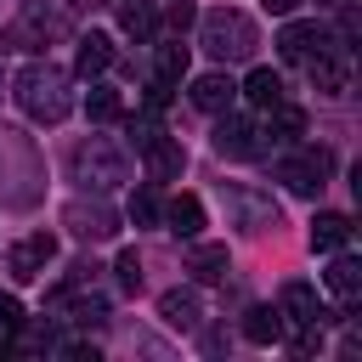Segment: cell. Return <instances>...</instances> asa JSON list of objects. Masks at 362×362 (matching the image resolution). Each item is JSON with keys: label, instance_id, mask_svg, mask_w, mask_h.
<instances>
[{"label": "cell", "instance_id": "cell-1", "mask_svg": "<svg viewBox=\"0 0 362 362\" xmlns=\"http://www.w3.org/2000/svg\"><path fill=\"white\" fill-rule=\"evenodd\" d=\"M11 96L17 107L34 119V124H62L74 113V79L57 68V62H28L17 79H11Z\"/></svg>", "mask_w": 362, "mask_h": 362}, {"label": "cell", "instance_id": "cell-2", "mask_svg": "<svg viewBox=\"0 0 362 362\" xmlns=\"http://www.w3.org/2000/svg\"><path fill=\"white\" fill-rule=\"evenodd\" d=\"M198 45L215 57V62H249L260 34H255V17L249 11H232V6H215L198 17Z\"/></svg>", "mask_w": 362, "mask_h": 362}, {"label": "cell", "instance_id": "cell-3", "mask_svg": "<svg viewBox=\"0 0 362 362\" xmlns=\"http://www.w3.org/2000/svg\"><path fill=\"white\" fill-rule=\"evenodd\" d=\"M74 181H85L96 192H113L119 181H130V153L113 136H85L74 147Z\"/></svg>", "mask_w": 362, "mask_h": 362}, {"label": "cell", "instance_id": "cell-4", "mask_svg": "<svg viewBox=\"0 0 362 362\" xmlns=\"http://www.w3.org/2000/svg\"><path fill=\"white\" fill-rule=\"evenodd\" d=\"M221 204H226V215H232V226L238 232H249V238H260V232H277V204L266 198V192H255V187H221Z\"/></svg>", "mask_w": 362, "mask_h": 362}, {"label": "cell", "instance_id": "cell-5", "mask_svg": "<svg viewBox=\"0 0 362 362\" xmlns=\"http://www.w3.org/2000/svg\"><path fill=\"white\" fill-rule=\"evenodd\" d=\"M328 164H334V158H328L322 147H300V153H283L272 175H277L288 192H300V198H317V192H322V181H328Z\"/></svg>", "mask_w": 362, "mask_h": 362}, {"label": "cell", "instance_id": "cell-6", "mask_svg": "<svg viewBox=\"0 0 362 362\" xmlns=\"http://www.w3.org/2000/svg\"><path fill=\"white\" fill-rule=\"evenodd\" d=\"M130 136H136V147H141V158H147V175L153 181H175L181 170H187V153H181V141L175 136H164V130H153V124H130Z\"/></svg>", "mask_w": 362, "mask_h": 362}, {"label": "cell", "instance_id": "cell-7", "mask_svg": "<svg viewBox=\"0 0 362 362\" xmlns=\"http://www.w3.org/2000/svg\"><path fill=\"white\" fill-rule=\"evenodd\" d=\"M209 141H215V153H221V158H260V153H266L260 124H255V119H243V113H232V107H226V113H215V136H209Z\"/></svg>", "mask_w": 362, "mask_h": 362}, {"label": "cell", "instance_id": "cell-8", "mask_svg": "<svg viewBox=\"0 0 362 362\" xmlns=\"http://www.w3.org/2000/svg\"><path fill=\"white\" fill-rule=\"evenodd\" d=\"M305 74H311V85H317L322 96H345V90H351V45H339V40L317 45V51L305 57Z\"/></svg>", "mask_w": 362, "mask_h": 362}, {"label": "cell", "instance_id": "cell-9", "mask_svg": "<svg viewBox=\"0 0 362 362\" xmlns=\"http://www.w3.org/2000/svg\"><path fill=\"white\" fill-rule=\"evenodd\" d=\"M62 226H68L74 238H85V243H107V238L119 232V215H113L102 198H74V204L62 209Z\"/></svg>", "mask_w": 362, "mask_h": 362}, {"label": "cell", "instance_id": "cell-10", "mask_svg": "<svg viewBox=\"0 0 362 362\" xmlns=\"http://www.w3.org/2000/svg\"><path fill=\"white\" fill-rule=\"evenodd\" d=\"M51 260H57V238H51V232H28V238H17V243L6 249V272H11L17 283H34Z\"/></svg>", "mask_w": 362, "mask_h": 362}, {"label": "cell", "instance_id": "cell-11", "mask_svg": "<svg viewBox=\"0 0 362 362\" xmlns=\"http://www.w3.org/2000/svg\"><path fill=\"white\" fill-rule=\"evenodd\" d=\"M277 317L294 322V328H322V322H334V311L317 300L311 283H283V294H277Z\"/></svg>", "mask_w": 362, "mask_h": 362}, {"label": "cell", "instance_id": "cell-12", "mask_svg": "<svg viewBox=\"0 0 362 362\" xmlns=\"http://www.w3.org/2000/svg\"><path fill=\"white\" fill-rule=\"evenodd\" d=\"M187 96H192V107H198V113H226V107L238 102V79L215 68V74H198Z\"/></svg>", "mask_w": 362, "mask_h": 362}, {"label": "cell", "instance_id": "cell-13", "mask_svg": "<svg viewBox=\"0 0 362 362\" xmlns=\"http://www.w3.org/2000/svg\"><path fill=\"white\" fill-rule=\"evenodd\" d=\"M317 45H328V28H322V23H288V28L277 34V57H283V62H300V68H305V57H311Z\"/></svg>", "mask_w": 362, "mask_h": 362}, {"label": "cell", "instance_id": "cell-14", "mask_svg": "<svg viewBox=\"0 0 362 362\" xmlns=\"http://www.w3.org/2000/svg\"><path fill=\"white\" fill-rule=\"evenodd\" d=\"M260 136H266V141L294 147V141L305 136V113H300L294 102H272V107H266V119H260Z\"/></svg>", "mask_w": 362, "mask_h": 362}, {"label": "cell", "instance_id": "cell-15", "mask_svg": "<svg viewBox=\"0 0 362 362\" xmlns=\"http://www.w3.org/2000/svg\"><path fill=\"white\" fill-rule=\"evenodd\" d=\"M158 317H164L170 328L192 334V328L204 322V305H198V294H192V288H164V294H158Z\"/></svg>", "mask_w": 362, "mask_h": 362}, {"label": "cell", "instance_id": "cell-16", "mask_svg": "<svg viewBox=\"0 0 362 362\" xmlns=\"http://www.w3.org/2000/svg\"><path fill=\"white\" fill-rule=\"evenodd\" d=\"M322 283H328V294H334V300L356 305V300H362V260H351V255H339V249H334V266L322 272Z\"/></svg>", "mask_w": 362, "mask_h": 362}, {"label": "cell", "instance_id": "cell-17", "mask_svg": "<svg viewBox=\"0 0 362 362\" xmlns=\"http://www.w3.org/2000/svg\"><path fill=\"white\" fill-rule=\"evenodd\" d=\"M74 68H79L85 79H96V74H107V68H113V40H107V34H96V28H90V34H79V51H74Z\"/></svg>", "mask_w": 362, "mask_h": 362}, {"label": "cell", "instance_id": "cell-18", "mask_svg": "<svg viewBox=\"0 0 362 362\" xmlns=\"http://www.w3.org/2000/svg\"><path fill=\"white\" fill-rule=\"evenodd\" d=\"M164 221H170L175 238H198V232H204V204H198L192 192H175V198L164 204Z\"/></svg>", "mask_w": 362, "mask_h": 362}, {"label": "cell", "instance_id": "cell-19", "mask_svg": "<svg viewBox=\"0 0 362 362\" xmlns=\"http://www.w3.org/2000/svg\"><path fill=\"white\" fill-rule=\"evenodd\" d=\"M187 272H192L198 283H221V277L232 272V260H226V243H192V255H187Z\"/></svg>", "mask_w": 362, "mask_h": 362}, {"label": "cell", "instance_id": "cell-20", "mask_svg": "<svg viewBox=\"0 0 362 362\" xmlns=\"http://www.w3.org/2000/svg\"><path fill=\"white\" fill-rule=\"evenodd\" d=\"M345 243H351V221L334 215V209H322V215L311 221V249H317V255H334V249H345Z\"/></svg>", "mask_w": 362, "mask_h": 362}, {"label": "cell", "instance_id": "cell-21", "mask_svg": "<svg viewBox=\"0 0 362 362\" xmlns=\"http://www.w3.org/2000/svg\"><path fill=\"white\" fill-rule=\"evenodd\" d=\"M238 96H249V102L266 113L272 102H283V74H272V68H255V74L238 85Z\"/></svg>", "mask_w": 362, "mask_h": 362}, {"label": "cell", "instance_id": "cell-22", "mask_svg": "<svg viewBox=\"0 0 362 362\" xmlns=\"http://www.w3.org/2000/svg\"><path fill=\"white\" fill-rule=\"evenodd\" d=\"M277 334H283V317L272 305H249L243 311V339L249 345H277Z\"/></svg>", "mask_w": 362, "mask_h": 362}, {"label": "cell", "instance_id": "cell-23", "mask_svg": "<svg viewBox=\"0 0 362 362\" xmlns=\"http://www.w3.org/2000/svg\"><path fill=\"white\" fill-rule=\"evenodd\" d=\"M119 28H124L130 40H153V34H158V11H153V0H124V6H119Z\"/></svg>", "mask_w": 362, "mask_h": 362}, {"label": "cell", "instance_id": "cell-24", "mask_svg": "<svg viewBox=\"0 0 362 362\" xmlns=\"http://www.w3.org/2000/svg\"><path fill=\"white\" fill-rule=\"evenodd\" d=\"M153 79H158V85H181V79H187V45H181V40H175V45H158Z\"/></svg>", "mask_w": 362, "mask_h": 362}, {"label": "cell", "instance_id": "cell-25", "mask_svg": "<svg viewBox=\"0 0 362 362\" xmlns=\"http://www.w3.org/2000/svg\"><path fill=\"white\" fill-rule=\"evenodd\" d=\"M85 113H90L96 124H107V119L124 113V96H119L113 85H90V90H85Z\"/></svg>", "mask_w": 362, "mask_h": 362}, {"label": "cell", "instance_id": "cell-26", "mask_svg": "<svg viewBox=\"0 0 362 362\" xmlns=\"http://www.w3.org/2000/svg\"><path fill=\"white\" fill-rule=\"evenodd\" d=\"M124 215H130V226H158V221H164V198H158L153 187H136Z\"/></svg>", "mask_w": 362, "mask_h": 362}, {"label": "cell", "instance_id": "cell-27", "mask_svg": "<svg viewBox=\"0 0 362 362\" xmlns=\"http://www.w3.org/2000/svg\"><path fill=\"white\" fill-rule=\"evenodd\" d=\"M113 272H119V288H124V294H136V288H141V260H136V249H119Z\"/></svg>", "mask_w": 362, "mask_h": 362}, {"label": "cell", "instance_id": "cell-28", "mask_svg": "<svg viewBox=\"0 0 362 362\" xmlns=\"http://www.w3.org/2000/svg\"><path fill=\"white\" fill-rule=\"evenodd\" d=\"M17 328H23V305L11 294H0V334H17Z\"/></svg>", "mask_w": 362, "mask_h": 362}, {"label": "cell", "instance_id": "cell-29", "mask_svg": "<svg viewBox=\"0 0 362 362\" xmlns=\"http://www.w3.org/2000/svg\"><path fill=\"white\" fill-rule=\"evenodd\" d=\"M170 28H175V34H187V28H192V6H187V0H175V6H170Z\"/></svg>", "mask_w": 362, "mask_h": 362}, {"label": "cell", "instance_id": "cell-30", "mask_svg": "<svg viewBox=\"0 0 362 362\" xmlns=\"http://www.w3.org/2000/svg\"><path fill=\"white\" fill-rule=\"evenodd\" d=\"M260 6H266L272 17H294V11H300V0H260Z\"/></svg>", "mask_w": 362, "mask_h": 362}]
</instances>
